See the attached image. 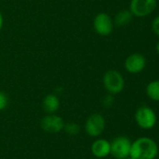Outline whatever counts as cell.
Listing matches in <instances>:
<instances>
[{
    "label": "cell",
    "instance_id": "cell-21",
    "mask_svg": "<svg viewBox=\"0 0 159 159\" xmlns=\"http://www.w3.org/2000/svg\"><path fill=\"white\" fill-rule=\"evenodd\" d=\"M158 159H159V158H158Z\"/></svg>",
    "mask_w": 159,
    "mask_h": 159
},
{
    "label": "cell",
    "instance_id": "cell-2",
    "mask_svg": "<svg viewBox=\"0 0 159 159\" xmlns=\"http://www.w3.org/2000/svg\"><path fill=\"white\" fill-rule=\"evenodd\" d=\"M104 89L109 94L116 95L121 93L125 89V78L123 75L117 70L107 71L102 78Z\"/></svg>",
    "mask_w": 159,
    "mask_h": 159
},
{
    "label": "cell",
    "instance_id": "cell-9",
    "mask_svg": "<svg viewBox=\"0 0 159 159\" xmlns=\"http://www.w3.org/2000/svg\"><path fill=\"white\" fill-rule=\"evenodd\" d=\"M124 65L125 69L129 74H139L144 70L146 66V59L141 53H132L128 57H127Z\"/></svg>",
    "mask_w": 159,
    "mask_h": 159
},
{
    "label": "cell",
    "instance_id": "cell-7",
    "mask_svg": "<svg viewBox=\"0 0 159 159\" xmlns=\"http://www.w3.org/2000/svg\"><path fill=\"white\" fill-rule=\"evenodd\" d=\"M93 27L95 32L101 36L110 35L114 27L112 18L106 12L97 13L93 20Z\"/></svg>",
    "mask_w": 159,
    "mask_h": 159
},
{
    "label": "cell",
    "instance_id": "cell-18",
    "mask_svg": "<svg viewBox=\"0 0 159 159\" xmlns=\"http://www.w3.org/2000/svg\"><path fill=\"white\" fill-rule=\"evenodd\" d=\"M3 25H4V18H3L2 13L0 12V31H1L2 28H3Z\"/></svg>",
    "mask_w": 159,
    "mask_h": 159
},
{
    "label": "cell",
    "instance_id": "cell-19",
    "mask_svg": "<svg viewBox=\"0 0 159 159\" xmlns=\"http://www.w3.org/2000/svg\"><path fill=\"white\" fill-rule=\"evenodd\" d=\"M157 48V53L159 54V41L157 42V48Z\"/></svg>",
    "mask_w": 159,
    "mask_h": 159
},
{
    "label": "cell",
    "instance_id": "cell-1",
    "mask_svg": "<svg viewBox=\"0 0 159 159\" xmlns=\"http://www.w3.org/2000/svg\"><path fill=\"white\" fill-rule=\"evenodd\" d=\"M158 144L150 137H140L132 142L130 157L133 159H156L158 155Z\"/></svg>",
    "mask_w": 159,
    "mask_h": 159
},
{
    "label": "cell",
    "instance_id": "cell-17",
    "mask_svg": "<svg viewBox=\"0 0 159 159\" xmlns=\"http://www.w3.org/2000/svg\"><path fill=\"white\" fill-rule=\"evenodd\" d=\"M152 30L157 36H159V15H157L152 21Z\"/></svg>",
    "mask_w": 159,
    "mask_h": 159
},
{
    "label": "cell",
    "instance_id": "cell-13",
    "mask_svg": "<svg viewBox=\"0 0 159 159\" xmlns=\"http://www.w3.org/2000/svg\"><path fill=\"white\" fill-rule=\"evenodd\" d=\"M146 94L152 101L159 102V80H153L146 86Z\"/></svg>",
    "mask_w": 159,
    "mask_h": 159
},
{
    "label": "cell",
    "instance_id": "cell-11",
    "mask_svg": "<svg viewBox=\"0 0 159 159\" xmlns=\"http://www.w3.org/2000/svg\"><path fill=\"white\" fill-rule=\"evenodd\" d=\"M42 107L47 114H55L60 107V100L58 96L54 93L46 95L42 101Z\"/></svg>",
    "mask_w": 159,
    "mask_h": 159
},
{
    "label": "cell",
    "instance_id": "cell-10",
    "mask_svg": "<svg viewBox=\"0 0 159 159\" xmlns=\"http://www.w3.org/2000/svg\"><path fill=\"white\" fill-rule=\"evenodd\" d=\"M92 155L98 159H102L111 155V142L106 139L98 138L91 144Z\"/></svg>",
    "mask_w": 159,
    "mask_h": 159
},
{
    "label": "cell",
    "instance_id": "cell-4",
    "mask_svg": "<svg viewBox=\"0 0 159 159\" xmlns=\"http://www.w3.org/2000/svg\"><path fill=\"white\" fill-rule=\"evenodd\" d=\"M131 140L127 136H117L111 142V155L115 159H127L130 156Z\"/></svg>",
    "mask_w": 159,
    "mask_h": 159
},
{
    "label": "cell",
    "instance_id": "cell-6",
    "mask_svg": "<svg viewBox=\"0 0 159 159\" xmlns=\"http://www.w3.org/2000/svg\"><path fill=\"white\" fill-rule=\"evenodd\" d=\"M157 7V0H131L129 11L134 17L144 18L151 15Z\"/></svg>",
    "mask_w": 159,
    "mask_h": 159
},
{
    "label": "cell",
    "instance_id": "cell-16",
    "mask_svg": "<svg viewBox=\"0 0 159 159\" xmlns=\"http://www.w3.org/2000/svg\"><path fill=\"white\" fill-rule=\"evenodd\" d=\"M113 102H114V98H113V95L112 94H108L107 96H105L102 101L103 105L107 108H110L113 104Z\"/></svg>",
    "mask_w": 159,
    "mask_h": 159
},
{
    "label": "cell",
    "instance_id": "cell-20",
    "mask_svg": "<svg viewBox=\"0 0 159 159\" xmlns=\"http://www.w3.org/2000/svg\"><path fill=\"white\" fill-rule=\"evenodd\" d=\"M127 159H133V158H131V157H127Z\"/></svg>",
    "mask_w": 159,
    "mask_h": 159
},
{
    "label": "cell",
    "instance_id": "cell-15",
    "mask_svg": "<svg viewBox=\"0 0 159 159\" xmlns=\"http://www.w3.org/2000/svg\"><path fill=\"white\" fill-rule=\"evenodd\" d=\"M7 103H8L7 96L4 92L0 91V111H3L7 106Z\"/></svg>",
    "mask_w": 159,
    "mask_h": 159
},
{
    "label": "cell",
    "instance_id": "cell-12",
    "mask_svg": "<svg viewBox=\"0 0 159 159\" xmlns=\"http://www.w3.org/2000/svg\"><path fill=\"white\" fill-rule=\"evenodd\" d=\"M133 18L132 13L129 11V9H123L116 13L113 19V23L117 26H125L127 25Z\"/></svg>",
    "mask_w": 159,
    "mask_h": 159
},
{
    "label": "cell",
    "instance_id": "cell-8",
    "mask_svg": "<svg viewBox=\"0 0 159 159\" xmlns=\"http://www.w3.org/2000/svg\"><path fill=\"white\" fill-rule=\"evenodd\" d=\"M65 123L61 116L55 114H47L40 121V128L47 133L55 134L64 129Z\"/></svg>",
    "mask_w": 159,
    "mask_h": 159
},
{
    "label": "cell",
    "instance_id": "cell-5",
    "mask_svg": "<svg viewBox=\"0 0 159 159\" xmlns=\"http://www.w3.org/2000/svg\"><path fill=\"white\" fill-rule=\"evenodd\" d=\"M106 128V119L99 114L95 113L89 116L84 123V130L86 134L90 137H99L105 130Z\"/></svg>",
    "mask_w": 159,
    "mask_h": 159
},
{
    "label": "cell",
    "instance_id": "cell-14",
    "mask_svg": "<svg viewBox=\"0 0 159 159\" xmlns=\"http://www.w3.org/2000/svg\"><path fill=\"white\" fill-rule=\"evenodd\" d=\"M63 130L67 134H68L70 136H74V135H78L80 133L81 127L79 124H77L75 122H67V123H65Z\"/></svg>",
    "mask_w": 159,
    "mask_h": 159
},
{
    "label": "cell",
    "instance_id": "cell-3",
    "mask_svg": "<svg viewBox=\"0 0 159 159\" xmlns=\"http://www.w3.org/2000/svg\"><path fill=\"white\" fill-rule=\"evenodd\" d=\"M135 121L141 129L148 130L157 125V116L150 106L142 105L135 112Z\"/></svg>",
    "mask_w": 159,
    "mask_h": 159
}]
</instances>
